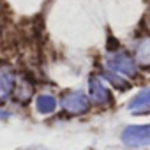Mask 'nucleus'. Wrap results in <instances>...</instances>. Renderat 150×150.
<instances>
[{"mask_svg":"<svg viewBox=\"0 0 150 150\" xmlns=\"http://www.w3.org/2000/svg\"><path fill=\"white\" fill-rule=\"evenodd\" d=\"M35 108L37 111L48 115V113H53L55 108H57V99L51 97V96H39L37 101H35Z\"/></svg>","mask_w":150,"mask_h":150,"instance_id":"7","label":"nucleus"},{"mask_svg":"<svg viewBox=\"0 0 150 150\" xmlns=\"http://www.w3.org/2000/svg\"><path fill=\"white\" fill-rule=\"evenodd\" d=\"M16 88V74L9 65L0 67V103H4Z\"/></svg>","mask_w":150,"mask_h":150,"instance_id":"4","label":"nucleus"},{"mask_svg":"<svg viewBox=\"0 0 150 150\" xmlns=\"http://www.w3.org/2000/svg\"><path fill=\"white\" fill-rule=\"evenodd\" d=\"M88 97L81 92H72V94H67L64 99H62V108L71 113V115H81L88 110Z\"/></svg>","mask_w":150,"mask_h":150,"instance_id":"3","label":"nucleus"},{"mask_svg":"<svg viewBox=\"0 0 150 150\" xmlns=\"http://www.w3.org/2000/svg\"><path fill=\"white\" fill-rule=\"evenodd\" d=\"M150 104V88L148 90H143L141 94H138L131 103H129V108L131 110H138V108H146Z\"/></svg>","mask_w":150,"mask_h":150,"instance_id":"8","label":"nucleus"},{"mask_svg":"<svg viewBox=\"0 0 150 150\" xmlns=\"http://www.w3.org/2000/svg\"><path fill=\"white\" fill-rule=\"evenodd\" d=\"M136 60L141 65H150V39L143 37L136 42Z\"/></svg>","mask_w":150,"mask_h":150,"instance_id":"6","label":"nucleus"},{"mask_svg":"<svg viewBox=\"0 0 150 150\" xmlns=\"http://www.w3.org/2000/svg\"><path fill=\"white\" fill-rule=\"evenodd\" d=\"M122 141L129 146L150 145V124H146V125H129L122 132Z\"/></svg>","mask_w":150,"mask_h":150,"instance_id":"2","label":"nucleus"},{"mask_svg":"<svg viewBox=\"0 0 150 150\" xmlns=\"http://www.w3.org/2000/svg\"><path fill=\"white\" fill-rule=\"evenodd\" d=\"M108 72L113 74V76H117V78H120V80L122 78H132L138 72L136 60L131 55L124 53V51L115 53L108 60Z\"/></svg>","mask_w":150,"mask_h":150,"instance_id":"1","label":"nucleus"},{"mask_svg":"<svg viewBox=\"0 0 150 150\" xmlns=\"http://www.w3.org/2000/svg\"><path fill=\"white\" fill-rule=\"evenodd\" d=\"M88 99H92L96 104H108L111 101V92L110 88L104 85V81L101 78H90V85H88Z\"/></svg>","mask_w":150,"mask_h":150,"instance_id":"5","label":"nucleus"}]
</instances>
